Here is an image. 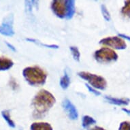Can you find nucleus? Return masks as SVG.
<instances>
[{
	"instance_id": "nucleus-9",
	"label": "nucleus",
	"mask_w": 130,
	"mask_h": 130,
	"mask_svg": "<svg viewBox=\"0 0 130 130\" xmlns=\"http://www.w3.org/2000/svg\"><path fill=\"white\" fill-rule=\"evenodd\" d=\"M104 98L110 104L117 105V106L127 105L130 101L129 99L128 98H113L110 96H105Z\"/></svg>"
},
{
	"instance_id": "nucleus-15",
	"label": "nucleus",
	"mask_w": 130,
	"mask_h": 130,
	"mask_svg": "<svg viewBox=\"0 0 130 130\" xmlns=\"http://www.w3.org/2000/svg\"><path fill=\"white\" fill-rule=\"evenodd\" d=\"M96 123V121L93 118L90 117L89 115L84 116L83 117V121H82V125L84 128H87L88 127L94 125Z\"/></svg>"
},
{
	"instance_id": "nucleus-1",
	"label": "nucleus",
	"mask_w": 130,
	"mask_h": 130,
	"mask_svg": "<svg viewBox=\"0 0 130 130\" xmlns=\"http://www.w3.org/2000/svg\"><path fill=\"white\" fill-rule=\"evenodd\" d=\"M55 102V98L51 92L46 89L39 91L32 100V106L34 107V117L36 119L44 117Z\"/></svg>"
},
{
	"instance_id": "nucleus-8",
	"label": "nucleus",
	"mask_w": 130,
	"mask_h": 130,
	"mask_svg": "<svg viewBox=\"0 0 130 130\" xmlns=\"http://www.w3.org/2000/svg\"><path fill=\"white\" fill-rule=\"evenodd\" d=\"M62 106L68 115L70 119L72 120H76L78 117V113L74 105L68 99H65L62 102Z\"/></svg>"
},
{
	"instance_id": "nucleus-6",
	"label": "nucleus",
	"mask_w": 130,
	"mask_h": 130,
	"mask_svg": "<svg viewBox=\"0 0 130 130\" xmlns=\"http://www.w3.org/2000/svg\"><path fill=\"white\" fill-rule=\"evenodd\" d=\"M52 10L60 19H66L68 14V2L63 0H55L51 4Z\"/></svg>"
},
{
	"instance_id": "nucleus-4",
	"label": "nucleus",
	"mask_w": 130,
	"mask_h": 130,
	"mask_svg": "<svg viewBox=\"0 0 130 130\" xmlns=\"http://www.w3.org/2000/svg\"><path fill=\"white\" fill-rule=\"evenodd\" d=\"M94 57L97 61L100 63H109L116 61L118 59V55L114 50L104 47L95 52Z\"/></svg>"
},
{
	"instance_id": "nucleus-2",
	"label": "nucleus",
	"mask_w": 130,
	"mask_h": 130,
	"mask_svg": "<svg viewBox=\"0 0 130 130\" xmlns=\"http://www.w3.org/2000/svg\"><path fill=\"white\" fill-rule=\"evenodd\" d=\"M23 76L28 83L32 86L43 85L47 78L46 73L38 66L25 68L23 70Z\"/></svg>"
},
{
	"instance_id": "nucleus-12",
	"label": "nucleus",
	"mask_w": 130,
	"mask_h": 130,
	"mask_svg": "<svg viewBox=\"0 0 130 130\" xmlns=\"http://www.w3.org/2000/svg\"><path fill=\"white\" fill-rule=\"evenodd\" d=\"M68 2V14L66 18V20L72 19L76 12L75 2L74 0H67Z\"/></svg>"
},
{
	"instance_id": "nucleus-14",
	"label": "nucleus",
	"mask_w": 130,
	"mask_h": 130,
	"mask_svg": "<svg viewBox=\"0 0 130 130\" xmlns=\"http://www.w3.org/2000/svg\"><path fill=\"white\" fill-rule=\"evenodd\" d=\"M2 115L3 118L4 119V120L7 122V123L10 127L14 128L15 127V123L13 121L10 115V111L8 110H4L2 111Z\"/></svg>"
},
{
	"instance_id": "nucleus-10",
	"label": "nucleus",
	"mask_w": 130,
	"mask_h": 130,
	"mask_svg": "<svg viewBox=\"0 0 130 130\" xmlns=\"http://www.w3.org/2000/svg\"><path fill=\"white\" fill-rule=\"evenodd\" d=\"M31 130H53L52 126L46 122H36L30 126Z\"/></svg>"
},
{
	"instance_id": "nucleus-13",
	"label": "nucleus",
	"mask_w": 130,
	"mask_h": 130,
	"mask_svg": "<svg viewBox=\"0 0 130 130\" xmlns=\"http://www.w3.org/2000/svg\"><path fill=\"white\" fill-rule=\"evenodd\" d=\"M60 86L63 89L66 90L69 87L70 85V78L69 75L66 72H65V74L60 79Z\"/></svg>"
},
{
	"instance_id": "nucleus-16",
	"label": "nucleus",
	"mask_w": 130,
	"mask_h": 130,
	"mask_svg": "<svg viewBox=\"0 0 130 130\" xmlns=\"http://www.w3.org/2000/svg\"><path fill=\"white\" fill-rule=\"evenodd\" d=\"M26 40L29 41V42H31L35 43V44H37L40 45L41 46H44L46 48H55V49H57L59 48V46L56 44H43V43L39 42L38 40H35V39H31V38H27Z\"/></svg>"
},
{
	"instance_id": "nucleus-20",
	"label": "nucleus",
	"mask_w": 130,
	"mask_h": 130,
	"mask_svg": "<svg viewBox=\"0 0 130 130\" xmlns=\"http://www.w3.org/2000/svg\"><path fill=\"white\" fill-rule=\"evenodd\" d=\"M119 130H130V123L128 121H123L120 124Z\"/></svg>"
},
{
	"instance_id": "nucleus-22",
	"label": "nucleus",
	"mask_w": 130,
	"mask_h": 130,
	"mask_svg": "<svg viewBox=\"0 0 130 130\" xmlns=\"http://www.w3.org/2000/svg\"><path fill=\"white\" fill-rule=\"evenodd\" d=\"M6 44L7 46L10 49H11L12 51H14V52L16 51V48H15V47L13 45H12L11 44H10V43H8V42H6Z\"/></svg>"
},
{
	"instance_id": "nucleus-23",
	"label": "nucleus",
	"mask_w": 130,
	"mask_h": 130,
	"mask_svg": "<svg viewBox=\"0 0 130 130\" xmlns=\"http://www.w3.org/2000/svg\"><path fill=\"white\" fill-rule=\"evenodd\" d=\"M119 36L120 38H125V39H127L128 41H130V37L127 36V35H125V34H119Z\"/></svg>"
},
{
	"instance_id": "nucleus-3",
	"label": "nucleus",
	"mask_w": 130,
	"mask_h": 130,
	"mask_svg": "<svg viewBox=\"0 0 130 130\" xmlns=\"http://www.w3.org/2000/svg\"><path fill=\"white\" fill-rule=\"evenodd\" d=\"M78 75L81 78L85 80L87 82L88 85L91 86L95 89L104 90L107 87V82L104 77L99 75L94 74L88 72H79Z\"/></svg>"
},
{
	"instance_id": "nucleus-7",
	"label": "nucleus",
	"mask_w": 130,
	"mask_h": 130,
	"mask_svg": "<svg viewBox=\"0 0 130 130\" xmlns=\"http://www.w3.org/2000/svg\"><path fill=\"white\" fill-rule=\"evenodd\" d=\"M14 17L10 14L5 18L0 25V34L6 36H13L14 35V31L13 29Z\"/></svg>"
},
{
	"instance_id": "nucleus-21",
	"label": "nucleus",
	"mask_w": 130,
	"mask_h": 130,
	"mask_svg": "<svg viewBox=\"0 0 130 130\" xmlns=\"http://www.w3.org/2000/svg\"><path fill=\"white\" fill-rule=\"evenodd\" d=\"M85 86H86V87L88 89V90H89V91L91 93H93L95 95L99 96L101 95L100 92L98 91V90H96L95 89H94L93 87H92L91 86H90L89 85H88V84H85Z\"/></svg>"
},
{
	"instance_id": "nucleus-11",
	"label": "nucleus",
	"mask_w": 130,
	"mask_h": 130,
	"mask_svg": "<svg viewBox=\"0 0 130 130\" xmlns=\"http://www.w3.org/2000/svg\"><path fill=\"white\" fill-rule=\"evenodd\" d=\"M14 66V62L9 58L0 57V71L8 70Z\"/></svg>"
},
{
	"instance_id": "nucleus-17",
	"label": "nucleus",
	"mask_w": 130,
	"mask_h": 130,
	"mask_svg": "<svg viewBox=\"0 0 130 130\" xmlns=\"http://www.w3.org/2000/svg\"><path fill=\"white\" fill-rule=\"evenodd\" d=\"M121 14L125 17L130 18V1H126L121 9Z\"/></svg>"
},
{
	"instance_id": "nucleus-25",
	"label": "nucleus",
	"mask_w": 130,
	"mask_h": 130,
	"mask_svg": "<svg viewBox=\"0 0 130 130\" xmlns=\"http://www.w3.org/2000/svg\"><path fill=\"white\" fill-rule=\"evenodd\" d=\"M122 110L124 111L125 112L127 113L128 115H130V110H128V109H127V108H122Z\"/></svg>"
},
{
	"instance_id": "nucleus-5",
	"label": "nucleus",
	"mask_w": 130,
	"mask_h": 130,
	"mask_svg": "<svg viewBox=\"0 0 130 130\" xmlns=\"http://www.w3.org/2000/svg\"><path fill=\"white\" fill-rule=\"evenodd\" d=\"M100 44L117 50H124L127 48V44L125 40L119 36L107 37L102 39L100 41Z\"/></svg>"
},
{
	"instance_id": "nucleus-24",
	"label": "nucleus",
	"mask_w": 130,
	"mask_h": 130,
	"mask_svg": "<svg viewBox=\"0 0 130 130\" xmlns=\"http://www.w3.org/2000/svg\"><path fill=\"white\" fill-rule=\"evenodd\" d=\"M89 130H106L104 128L101 127H99V126H95V127H94L92 129H90Z\"/></svg>"
},
{
	"instance_id": "nucleus-19",
	"label": "nucleus",
	"mask_w": 130,
	"mask_h": 130,
	"mask_svg": "<svg viewBox=\"0 0 130 130\" xmlns=\"http://www.w3.org/2000/svg\"><path fill=\"white\" fill-rule=\"evenodd\" d=\"M101 11H102V14L103 17L104 18V19L107 21H110V14L109 13L106 6L105 5L102 4L101 6Z\"/></svg>"
},
{
	"instance_id": "nucleus-18",
	"label": "nucleus",
	"mask_w": 130,
	"mask_h": 130,
	"mask_svg": "<svg viewBox=\"0 0 130 130\" xmlns=\"http://www.w3.org/2000/svg\"><path fill=\"white\" fill-rule=\"evenodd\" d=\"M70 50L72 55L75 61H80V53L79 51L78 48L76 46H70Z\"/></svg>"
}]
</instances>
